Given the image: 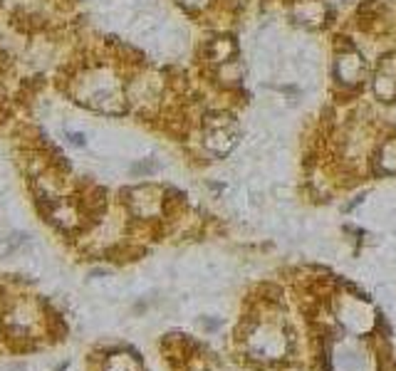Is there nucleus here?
Segmentation results:
<instances>
[{
    "label": "nucleus",
    "instance_id": "7",
    "mask_svg": "<svg viewBox=\"0 0 396 371\" xmlns=\"http://www.w3.org/2000/svg\"><path fill=\"white\" fill-rule=\"evenodd\" d=\"M105 371H139V366L129 354H114V356L107 359Z\"/></svg>",
    "mask_w": 396,
    "mask_h": 371
},
{
    "label": "nucleus",
    "instance_id": "4",
    "mask_svg": "<svg viewBox=\"0 0 396 371\" xmlns=\"http://www.w3.org/2000/svg\"><path fill=\"white\" fill-rule=\"evenodd\" d=\"M374 92L381 99H394L396 97V57H386L381 62L374 80Z\"/></svg>",
    "mask_w": 396,
    "mask_h": 371
},
{
    "label": "nucleus",
    "instance_id": "8",
    "mask_svg": "<svg viewBox=\"0 0 396 371\" xmlns=\"http://www.w3.org/2000/svg\"><path fill=\"white\" fill-rule=\"evenodd\" d=\"M20 235H10V238H0V257H8L10 253H15V250L20 248Z\"/></svg>",
    "mask_w": 396,
    "mask_h": 371
},
{
    "label": "nucleus",
    "instance_id": "6",
    "mask_svg": "<svg viewBox=\"0 0 396 371\" xmlns=\"http://www.w3.org/2000/svg\"><path fill=\"white\" fill-rule=\"evenodd\" d=\"M233 53H235V45L228 40V37H218V40H213V42H210V47H208L210 60H213V62H218V64L228 62V60L233 57Z\"/></svg>",
    "mask_w": 396,
    "mask_h": 371
},
{
    "label": "nucleus",
    "instance_id": "5",
    "mask_svg": "<svg viewBox=\"0 0 396 371\" xmlns=\"http://www.w3.org/2000/svg\"><path fill=\"white\" fill-rule=\"evenodd\" d=\"M364 75V62L357 53H347L337 60V77L342 82H350V84H357Z\"/></svg>",
    "mask_w": 396,
    "mask_h": 371
},
{
    "label": "nucleus",
    "instance_id": "1",
    "mask_svg": "<svg viewBox=\"0 0 396 371\" xmlns=\"http://www.w3.org/2000/svg\"><path fill=\"white\" fill-rule=\"evenodd\" d=\"M72 94L77 102L87 105L94 111L105 114H119L127 107V94L119 77L111 67L97 64V67H84L77 77H72Z\"/></svg>",
    "mask_w": 396,
    "mask_h": 371
},
{
    "label": "nucleus",
    "instance_id": "9",
    "mask_svg": "<svg viewBox=\"0 0 396 371\" xmlns=\"http://www.w3.org/2000/svg\"><path fill=\"white\" fill-rule=\"evenodd\" d=\"M67 139H70V144H75V146H84V136H82V134L67 132Z\"/></svg>",
    "mask_w": 396,
    "mask_h": 371
},
{
    "label": "nucleus",
    "instance_id": "3",
    "mask_svg": "<svg viewBox=\"0 0 396 371\" xmlns=\"http://www.w3.org/2000/svg\"><path fill=\"white\" fill-rule=\"evenodd\" d=\"M129 208L134 210L139 218H156L159 210L163 208V193L154 186H141L129 193Z\"/></svg>",
    "mask_w": 396,
    "mask_h": 371
},
{
    "label": "nucleus",
    "instance_id": "2",
    "mask_svg": "<svg viewBox=\"0 0 396 371\" xmlns=\"http://www.w3.org/2000/svg\"><path fill=\"white\" fill-rule=\"evenodd\" d=\"M238 124L233 122V116L228 114H213L204 122V144L210 154L216 156H226L231 154L235 144H238Z\"/></svg>",
    "mask_w": 396,
    "mask_h": 371
}]
</instances>
